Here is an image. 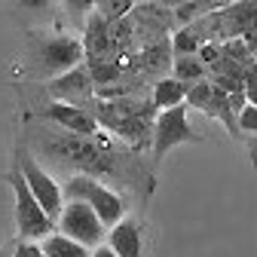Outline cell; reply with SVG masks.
<instances>
[{"instance_id": "6da1fadb", "label": "cell", "mask_w": 257, "mask_h": 257, "mask_svg": "<svg viewBox=\"0 0 257 257\" xmlns=\"http://www.w3.org/2000/svg\"><path fill=\"white\" fill-rule=\"evenodd\" d=\"M28 150L40 153V159H49L58 169H71L74 175H89V178H128L125 172V159L116 153V144L98 132L95 138H80L71 135L64 128L55 125H40V128H28Z\"/></svg>"}, {"instance_id": "7a4b0ae2", "label": "cell", "mask_w": 257, "mask_h": 257, "mask_svg": "<svg viewBox=\"0 0 257 257\" xmlns=\"http://www.w3.org/2000/svg\"><path fill=\"white\" fill-rule=\"evenodd\" d=\"M86 64V49L83 40L74 34H28L25 40V71L34 80H55L71 74L74 68Z\"/></svg>"}, {"instance_id": "3957f363", "label": "cell", "mask_w": 257, "mask_h": 257, "mask_svg": "<svg viewBox=\"0 0 257 257\" xmlns=\"http://www.w3.org/2000/svg\"><path fill=\"white\" fill-rule=\"evenodd\" d=\"M61 196H64V202H86L95 214L101 217V223L107 230H113L116 223L125 217V205H122L119 193L110 190L101 181L89 178V175H71L61 184Z\"/></svg>"}, {"instance_id": "277c9868", "label": "cell", "mask_w": 257, "mask_h": 257, "mask_svg": "<svg viewBox=\"0 0 257 257\" xmlns=\"http://www.w3.org/2000/svg\"><path fill=\"white\" fill-rule=\"evenodd\" d=\"M10 187L16 193V233H19V239H25V242L49 239L55 233V223L40 208V202L34 199V193L28 190V181H25L19 166H13V172H10Z\"/></svg>"}, {"instance_id": "5b68a950", "label": "cell", "mask_w": 257, "mask_h": 257, "mask_svg": "<svg viewBox=\"0 0 257 257\" xmlns=\"http://www.w3.org/2000/svg\"><path fill=\"white\" fill-rule=\"evenodd\" d=\"M16 166L22 169L25 181H28V190L34 193V199L40 202V208L49 214L52 223H58L61 211H64V196H61V184L40 166V159L31 153L25 144L16 147Z\"/></svg>"}, {"instance_id": "8992f818", "label": "cell", "mask_w": 257, "mask_h": 257, "mask_svg": "<svg viewBox=\"0 0 257 257\" xmlns=\"http://www.w3.org/2000/svg\"><path fill=\"white\" fill-rule=\"evenodd\" d=\"M55 230L61 236H68V239L92 248V251L98 245H104V239H107V227L86 202H64V211H61V217L55 223Z\"/></svg>"}, {"instance_id": "52a82bcc", "label": "cell", "mask_w": 257, "mask_h": 257, "mask_svg": "<svg viewBox=\"0 0 257 257\" xmlns=\"http://www.w3.org/2000/svg\"><path fill=\"white\" fill-rule=\"evenodd\" d=\"M202 135L193 132V125L187 119V107H172V110H163L156 116V125H153V159L159 163L169 150L181 147V144H199Z\"/></svg>"}, {"instance_id": "ba28073f", "label": "cell", "mask_w": 257, "mask_h": 257, "mask_svg": "<svg viewBox=\"0 0 257 257\" xmlns=\"http://www.w3.org/2000/svg\"><path fill=\"white\" fill-rule=\"evenodd\" d=\"M43 92L58 104H71V107H80V110H89V113L98 104V98H95V83L89 77L86 64H80V68H74L64 77H55V80L43 83Z\"/></svg>"}, {"instance_id": "9c48e42d", "label": "cell", "mask_w": 257, "mask_h": 257, "mask_svg": "<svg viewBox=\"0 0 257 257\" xmlns=\"http://www.w3.org/2000/svg\"><path fill=\"white\" fill-rule=\"evenodd\" d=\"M31 116H37L46 125L64 128V132H71V135H80V138H95L101 132L98 119H95L89 110H80V107H71V104H58V101H46V104L34 107Z\"/></svg>"}, {"instance_id": "30bf717a", "label": "cell", "mask_w": 257, "mask_h": 257, "mask_svg": "<svg viewBox=\"0 0 257 257\" xmlns=\"http://www.w3.org/2000/svg\"><path fill=\"white\" fill-rule=\"evenodd\" d=\"M104 245L116 257H144V233L138 217H122L113 230H107Z\"/></svg>"}, {"instance_id": "8fae6325", "label": "cell", "mask_w": 257, "mask_h": 257, "mask_svg": "<svg viewBox=\"0 0 257 257\" xmlns=\"http://www.w3.org/2000/svg\"><path fill=\"white\" fill-rule=\"evenodd\" d=\"M150 101L153 107L163 113V110H172V107H181L187 101V89L175 80V77H163L159 83H153L150 89Z\"/></svg>"}, {"instance_id": "7c38bea8", "label": "cell", "mask_w": 257, "mask_h": 257, "mask_svg": "<svg viewBox=\"0 0 257 257\" xmlns=\"http://www.w3.org/2000/svg\"><path fill=\"white\" fill-rule=\"evenodd\" d=\"M172 71H175V80L190 92L196 83H205L208 80V68L199 61V55H184V58H175L172 61Z\"/></svg>"}, {"instance_id": "4fadbf2b", "label": "cell", "mask_w": 257, "mask_h": 257, "mask_svg": "<svg viewBox=\"0 0 257 257\" xmlns=\"http://www.w3.org/2000/svg\"><path fill=\"white\" fill-rule=\"evenodd\" d=\"M227 4H211V0H187V4H175V19L181 22V28H190V25H196L214 13H220Z\"/></svg>"}, {"instance_id": "5bb4252c", "label": "cell", "mask_w": 257, "mask_h": 257, "mask_svg": "<svg viewBox=\"0 0 257 257\" xmlns=\"http://www.w3.org/2000/svg\"><path fill=\"white\" fill-rule=\"evenodd\" d=\"M169 64V46H166V40H156V43H150L138 58H135V68H141L144 74H150V77H156V83L163 80L159 74H163V68Z\"/></svg>"}, {"instance_id": "9a60e30c", "label": "cell", "mask_w": 257, "mask_h": 257, "mask_svg": "<svg viewBox=\"0 0 257 257\" xmlns=\"http://www.w3.org/2000/svg\"><path fill=\"white\" fill-rule=\"evenodd\" d=\"M40 248H43L46 257H92V251L86 245H80V242H74L68 236H61V233H52L49 239H43Z\"/></svg>"}, {"instance_id": "2e32d148", "label": "cell", "mask_w": 257, "mask_h": 257, "mask_svg": "<svg viewBox=\"0 0 257 257\" xmlns=\"http://www.w3.org/2000/svg\"><path fill=\"white\" fill-rule=\"evenodd\" d=\"M86 68H89V77H92L95 89H107V86L119 83V77H122L119 61H89Z\"/></svg>"}, {"instance_id": "e0dca14e", "label": "cell", "mask_w": 257, "mask_h": 257, "mask_svg": "<svg viewBox=\"0 0 257 257\" xmlns=\"http://www.w3.org/2000/svg\"><path fill=\"white\" fill-rule=\"evenodd\" d=\"M138 4H132V0H95V13H98L107 25H116L122 19H128L135 13Z\"/></svg>"}, {"instance_id": "ac0fdd59", "label": "cell", "mask_w": 257, "mask_h": 257, "mask_svg": "<svg viewBox=\"0 0 257 257\" xmlns=\"http://www.w3.org/2000/svg\"><path fill=\"white\" fill-rule=\"evenodd\" d=\"M199 49H202V40L193 34V28H181V31H175V37H172V55H175V58L199 55Z\"/></svg>"}, {"instance_id": "d6986e66", "label": "cell", "mask_w": 257, "mask_h": 257, "mask_svg": "<svg viewBox=\"0 0 257 257\" xmlns=\"http://www.w3.org/2000/svg\"><path fill=\"white\" fill-rule=\"evenodd\" d=\"M208 101H211V83H208V80H205V83H196V86L187 92V107H196V110L205 113Z\"/></svg>"}, {"instance_id": "ffe728a7", "label": "cell", "mask_w": 257, "mask_h": 257, "mask_svg": "<svg viewBox=\"0 0 257 257\" xmlns=\"http://www.w3.org/2000/svg\"><path fill=\"white\" fill-rule=\"evenodd\" d=\"M236 122H239L242 138H245V135H257V107H254V104H248V107L236 116Z\"/></svg>"}, {"instance_id": "44dd1931", "label": "cell", "mask_w": 257, "mask_h": 257, "mask_svg": "<svg viewBox=\"0 0 257 257\" xmlns=\"http://www.w3.org/2000/svg\"><path fill=\"white\" fill-rule=\"evenodd\" d=\"M199 61L205 64V68H217V64L223 61L220 43H202V49H199Z\"/></svg>"}, {"instance_id": "7402d4cb", "label": "cell", "mask_w": 257, "mask_h": 257, "mask_svg": "<svg viewBox=\"0 0 257 257\" xmlns=\"http://www.w3.org/2000/svg\"><path fill=\"white\" fill-rule=\"evenodd\" d=\"M13 257H46V254H43L40 242H25V239H19V242H16Z\"/></svg>"}, {"instance_id": "603a6c76", "label": "cell", "mask_w": 257, "mask_h": 257, "mask_svg": "<svg viewBox=\"0 0 257 257\" xmlns=\"http://www.w3.org/2000/svg\"><path fill=\"white\" fill-rule=\"evenodd\" d=\"M248 86H257V58L251 61V68L245 71V89H248Z\"/></svg>"}, {"instance_id": "cb8c5ba5", "label": "cell", "mask_w": 257, "mask_h": 257, "mask_svg": "<svg viewBox=\"0 0 257 257\" xmlns=\"http://www.w3.org/2000/svg\"><path fill=\"white\" fill-rule=\"evenodd\" d=\"M92 257H116V254H113V251H110L107 245H98V248L92 251Z\"/></svg>"}, {"instance_id": "d4e9b609", "label": "cell", "mask_w": 257, "mask_h": 257, "mask_svg": "<svg viewBox=\"0 0 257 257\" xmlns=\"http://www.w3.org/2000/svg\"><path fill=\"white\" fill-rule=\"evenodd\" d=\"M245 98H248V104L257 107V86H248V89H245Z\"/></svg>"}]
</instances>
